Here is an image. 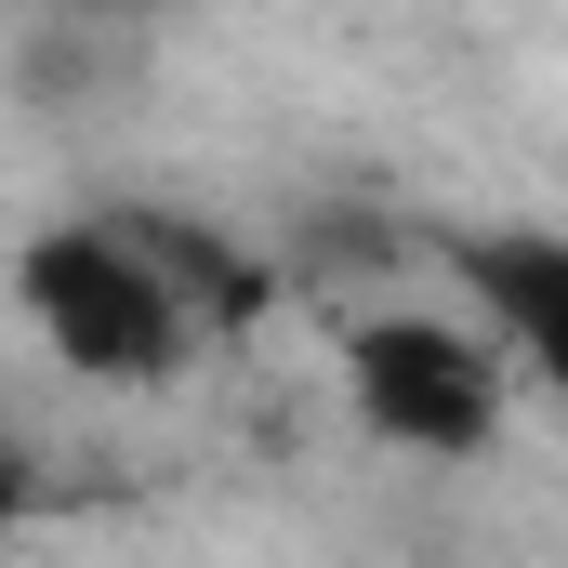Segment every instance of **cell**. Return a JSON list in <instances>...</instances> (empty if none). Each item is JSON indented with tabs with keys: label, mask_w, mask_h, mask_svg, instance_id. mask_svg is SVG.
I'll return each mask as SVG.
<instances>
[{
	"label": "cell",
	"mask_w": 568,
	"mask_h": 568,
	"mask_svg": "<svg viewBox=\"0 0 568 568\" xmlns=\"http://www.w3.org/2000/svg\"><path fill=\"white\" fill-rule=\"evenodd\" d=\"M13 291H27V317H40V344L80 371V384H120V397H159L185 357H199V304H185V278L145 252L120 212H67V225H40L27 239V265H13Z\"/></svg>",
	"instance_id": "cell-1"
},
{
	"label": "cell",
	"mask_w": 568,
	"mask_h": 568,
	"mask_svg": "<svg viewBox=\"0 0 568 568\" xmlns=\"http://www.w3.org/2000/svg\"><path fill=\"white\" fill-rule=\"evenodd\" d=\"M344 397H357V424L384 436V449L463 463L516 410V344H503V317L463 331V317H424V304H384V317L344 331Z\"/></svg>",
	"instance_id": "cell-2"
},
{
	"label": "cell",
	"mask_w": 568,
	"mask_h": 568,
	"mask_svg": "<svg viewBox=\"0 0 568 568\" xmlns=\"http://www.w3.org/2000/svg\"><path fill=\"white\" fill-rule=\"evenodd\" d=\"M463 291L503 317V344L529 357V384L568 397V239H463Z\"/></svg>",
	"instance_id": "cell-3"
},
{
	"label": "cell",
	"mask_w": 568,
	"mask_h": 568,
	"mask_svg": "<svg viewBox=\"0 0 568 568\" xmlns=\"http://www.w3.org/2000/svg\"><path fill=\"white\" fill-rule=\"evenodd\" d=\"M120 225H133L145 252H159V265L185 278V304H199L212 331H252V317L278 304V278H265V265H252V252H239L225 225H185V212H133V199H120Z\"/></svg>",
	"instance_id": "cell-4"
},
{
	"label": "cell",
	"mask_w": 568,
	"mask_h": 568,
	"mask_svg": "<svg viewBox=\"0 0 568 568\" xmlns=\"http://www.w3.org/2000/svg\"><path fill=\"white\" fill-rule=\"evenodd\" d=\"M304 278H357V265H397V225H371V212H331V225H304V252H291Z\"/></svg>",
	"instance_id": "cell-5"
},
{
	"label": "cell",
	"mask_w": 568,
	"mask_h": 568,
	"mask_svg": "<svg viewBox=\"0 0 568 568\" xmlns=\"http://www.w3.org/2000/svg\"><path fill=\"white\" fill-rule=\"evenodd\" d=\"M40 13H93V27H159L172 0H40Z\"/></svg>",
	"instance_id": "cell-6"
}]
</instances>
